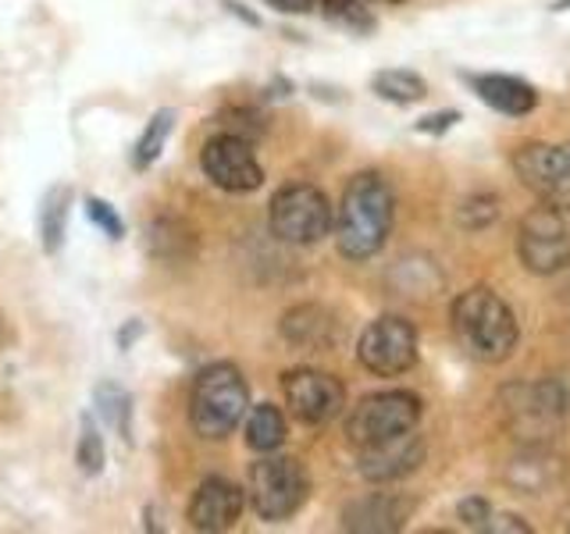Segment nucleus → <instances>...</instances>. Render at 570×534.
Returning <instances> with one entry per match:
<instances>
[{"mask_svg":"<svg viewBox=\"0 0 570 534\" xmlns=\"http://www.w3.org/2000/svg\"><path fill=\"white\" fill-rule=\"evenodd\" d=\"M392 218H396V196L379 171L353 175L343 200L335 210V246L346 260H371L385 246Z\"/></svg>","mask_w":570,"mask_h":534,"instance_id":"nucleus-1","label":"nucleus"},{"mask_svg":"<svg viewBox=\"0 0 570 534\" xmlns=\"http://www.w3.org/2000/svg\"><path fill=\"white\" fill-rule=\"evenodd\" d=\"M450 325L460 349L474 356L478 364H503L521 343V325H517L510 303L489 285H474L453 299Z\"/></svg>","mask_w":570,"mask_h":534,"instance_id":"nucleus-2","label":"nucleus"},{"mask_svg":"<svg viewBox=\"0 0 570 534\" xmlns=\"http://www.w3.org/2000/svg\"><path fill=\"white\" fill-rule=\"evenodd\" d=\"M249 385L236 364H210L193 378L189 392V424L207 442L228 438L246 417Z\"/></svg>","mask_w":570,"mask_h":534,"instance_id":"nucleus-3","label":"nucleus"},{"mask_svg":"<svg viewBox=\"0 0 570 534\" xmlns=\"http://www.w3.org/2000/svg\"><path fill=\"white\" fill-rule=\"evenodd\" d=\"M567 392L560 382H517L499 392V414L507 432L521 442H552L567 417Z\"/></svg>","mask_w":570,"mask_h":534,"instance_id":"nucleus-4","label":"nucleus"},{"mask_svg":"<svg viewBox=\"0 0 570 534\" xmlns=\"http://www.w3.org/2000/svg\"><path fill=\"white\" fill-rule=\"evenodd\" d=\"M311 481L296 456L264 453L246 474V503L267 524H282L307 503Z\"/></svg>","mask_w":570,"mask_h":534,"instance_id":"nucleus-5","label":"nucleus"},{"mask_svg":"<svg viewBox=\"0 0 570 534\" xmlns=\"http://www.w3.org/2000/svg\"><path fill=\"white\" fill-rule=\"evenodd\" d=\"M517 254L531 275H560L570 264V204L542 196L517 228Z\"/></svg>","mask_w":570,"mask_h":534,"instance_id":"nucleus-6","label":"nucleus"},{"mask_svg":"<svg viewBox=\"0 0 570 534\" xmlns=\"http://www.w3.org/2000/svg\"><path fill=\"white\" fill-rule=\"evenodd\" d=\"M332 204L328 196L317 186L307 182H293L282 186L267 210V225H272V236L289 243V246H314L332 231Z\"/></svg>","mask_w":570,"mask_h":534,"instance_id":"nucleus-7","label":"nucleus"},{"mask_svg":"<svg viewBox=\"0 0 570 534\" xmlns=\"http://www.w3.org/2000/svg\"><path fill=\"white\" fill-rule=\"evenodd\" d=\"M417 424H421V399L414 392H403V388L374 392V396H364L350 409L346 438L356 445V449H367V445H379V442L414 432Z\"/></svg>","mask_w":570,"mask_h":534,"instance_id":"nucleus-8","label":"nucleus"},{"mask_svg":"<svg viewBox=\"0 0 570 534\" xmlns=\"http://www.w3.org/2000/svg\"><path fill=\"white\" fill-rule=\"evenodd\" d=\"M356 360L379 378H400L417 364V328L396 314L371 320L356 343Z\"/></svg>","mask_w":570,"mask_h":534,"instance_id":"nucleus-9","label":"nucleus"},{"mask_svg":"<svg viewBox=\"0 0 570 534\" xmlns=\"http://www.w3.org/2000/svg\"><path fill=\"white\" fill-rule=\"evenodd\" d=\"M282 396L299 424H328L332 417L343 414V406H346L343 382H338L335 374L314 370V367H299L285 374Z\"/></svg>","mask_w":570,"mask_h":534,"instance_id":"nucleus-10","label":"nucleus"},{"mask_svg":"<svg viewBox=\"0 0 570 534\" xmlns=\"http://www.w3.org/2000/svg\"><path fill=\"white\" fill-rule=\"evenodd\" d=\"M200 168L214 186L225 192H254L264 182L261 160L249 147V139L236 132H222L207 139V147L200 154Z\"/></svg>","mask_w":570,"mask_h":534,"instance_id":"nucleus-11","label":"nucleus"},{"mask_svg":"<svg viewBox=\"0 0 570 534\" xmlns=\"http://www.w3.org/2000/svg\"><path fill=\"white\" fill-rule=\"evenodd\" d=\"M513 171L539 196L570 192V142H528L513 154Z\"/></svg>","mask_w":570,"mask_h":534,"instance_id":"nucleus-12","label":"nucleus"},{"mask_svg":"<svg viewBox=\"0 0 570 534\" xmlns=\"http://www.w3.org/2000/svg\"><path fill=\"white\" fill-rule=\"evenodd\" d=\"M503 481L521 495H552L567 481V467H563V459L549 449V442H531L510 456Z\"/></svg>","mask_w":570,"mask_h":534,"instance_id":"nucleus-13","label":"nucleus"},{"mask_svg":"<svg viewBox=\"0 0 570 534\" xmlns=\"http://www.w3.org/2000/svg\"><path fill=\"white\" fill-rule=\"evenodd\" d=\"M421 459H424V438L414 427V432H406V435H396L389 442L361 449L356 471H361V477L371 481V485H389V481H400L406 474H414L421 467Z\"/></svg>","mask_w":570,"mask_h":534,"instance_id":"nucleus-14","label":"nucleus"},{"mask_svg":"<svg viewBox=\"0 0 570 534\" xmlns=\"http://www.w3.org/2000/svg\"><path fill=\"white\" fill-rule=\"evenodd\" d=\"M246 492L239 485H232L228 477H207L200 481V488L189 498V527L196 531H228L243 516Z\"/></svg>","mask_w":570,"mask_h":534,"instance_id":"nucleus-15","label":"nucleus"},{"mask_svg":"<svg viewBox=\"0 0 570 534\" xmlns=\"http://www.w3.org/2000/svg\"><path fill=\"white\" fill-rule=\"evenodd\" d=\"M410 516H414V498L396 492H374L364 498H353L343 510V527L356 534H392L403 531Z\"/></svg>","mask_w":570,"mask_h":534,"instance_id":"nucleus-16","label":"nucleus"},{"mask_svg":"<svg viewBox=\"0 0 570 534\" xmlns=\"http://www.w3.org/2000/svg\"><path fill=\"white\" fill-rule=\"evenodd\" d=\"M282 335L299 349H328L338 343V320L325 307L307 303V307H293L282 317Z\"/></svg>","mask_w":570,"mask_h":534,"instance_id":"nucleus-17","label":"nucleus"},{"mask_svg":"<svg viewBox=\"0 0 570 534\" xmlns=\"http://www.w3.org/2000/svg\"><path fill=\"white\" fill-rule=\"evenodd\" d=\"M474 93L485 100L489 107H495L499 115H531L539 107V93L534 86H528L524 79H513V76H471Z\"/></svg>","mask_w":570,"mask_h":534,"instance_id":"nucleus-18","label":"nucleus"},{"mask_svg":"<svg viewBox=\"0 0 570 534\" xmlns=\"http://www.w3.org/2000/svg\"><path fill=\"white\" fill-rule=\"evenodd\" d=\"M147 246L157 260L183 264L196 254V236H193V228L178 218H154L147 228Z\"/></svg>","mask_w":570,"mask_h":534,"instance_id":"nucleus-19","label":"nucleus"},{"mask_svg":"<svg viewBox=\"0 0 570 534\" xmlns=\"http://www.w3.org/2000/svg\"><path fill=\"white\" fill-rule=\"evenodd\" d=\"M71 204H76V192H71L65 182L47 189L43 204H40V243H43V254H58V249L65 246Z\"/></svg>","mask_w":570,"mask_h":534,"instance_id":"nucleus-20","label":"nucleus"},{"mask_svg":"<svg viewBox=\"0 0 570 534\" xmlns=\"http://www.w3.org/2000/svg\"><path fill=\"white\" fill-rule=\"evenodd\" d=\"M289 435V427H285V414L272 403H261L249 409L246 417V445L254 453H275L278 445Z\"/></svg>","mask_w":570,"mask_h":534,"instance_id":"nucleus-21","label":"nucleus"},{"mask_svg":"<svg viewBox=\"0 0 570 534\" xmlns=\"http://www.w3.org/2000/svg\"><path fill=\"white\" fill-rule=\"evenodd\" d=\"M371 89H374V93H379L382 100L400 103V107L417 103V100H424V93H428L424 79L417 76V71H410V68H385V71H379V76L371 79Z\"/></svg>","mask_w":570,"mask_h":534,"instance_id":"nucleus-22","label":"nucleus"},{"mask_svg":"<svg viewBox=\"0 0 570 534\" xmlns=\"http://www.w3.org/2000/svg\"><path fill=\"white\" fill-rule=\"evenodd\" d=\"M94 396H97L100 417L115 427L121 442H132V396L129 392H125L118 382H100L94 388Z\"/></svg>","mask_w":570,"mask_h":534,"instance_id":"nucleus-23","label":"nucleus"},{"mask_svg":"<svg viewBox=\"0 0 570 534\" xmlns=\"http://www.w3.org/2000/svg\"><path fill=\"white\" fill-rule=\"evenodd\" d=\"M175 129V111L171 107H165V111H157L150 121H147V129H142L139 142L132 147V168L139 171H147L154 160L160 157V150H165V142Z\"/></svg>","mask_w":570,"mask_h":534,"instance_id":"nucleus-24","label":"nucleus"},{"mask_svg":"<svg viewBox=\"0 0 570 534\" xmlns=\"http://www.w3.org/2000/svg\"><path fill=\"white\" fill-rule=\"evenodd\" d=\"M321 11L332 26H343L350 32H371L374 29V14L361 4V0H321Z\"/></svg>","mask_w":570,"mask_h":534,"instance_id":"nucleus-25","label":"nucleus"},{"mask_svg":"<svg viewBox=\"0 0 570 534\" xmlns=\"http://www.w3.org/2000/svg\"><path fill=\"white\" fill-rule=\"evenodd\" d=\"M499 218V200L492 192H478V196H468L460 207H456V225L468 228V231H481L495 225Z\"/></svg>","mask_w":570,"mask_h":534,"instance_id":"nucleus-26","label":"nucleus"},{"mask_svg":"<svg viewBox=\"0 0 570 534\" xmlns=\"http://www.w3.org/2000/svg\"><path fill=\"white\" fill-rule=\"evenodd\" d=\"M76 463L86 471V474H100L104 463H107V453H104V438L94 427V421H82V435H79V445H76Z\"/></svg>","mask_w":570,"mask_h":534,"instance_id":"nucleus-27","label":"nucleus"},{"mask_svg":"<svg viewBox=\"0 0 570 534\" xmlns=\"http://www.w3.org/2000/svg\"><path fill=\"white\" fill-rule=\"evenodd\" d=\"M86 214H89V221H94L97 228H104V236H111V239H121L125 236V221L118 218V210L107 204V200H97V196H89V200H86Z\"/></svg>","mask_w":570,"mask_h":534,"instance_id":"nucleus-28","label":"nucleus"},{"mask_svg":"<svg viewBox=\"0 0 570 534\" xmlns=\"http://www.w3.org/2000/svg\"><path fill=\"white\" fill-rule=\"evenodd\" d=\"M456 516L463 521V527H471V531H485L489 516H492V506L485 503V495H468V498H463V503L456 506Z\"/></svg>","mask_w":570,"mask_h":534,"instance_id":"nucleus-29","label":"nucleus"},{"mask_svg":"<svg viewBox=\"0 0 570 534\" xmlns=\"http://www.w3.org/2000/svg\"><path fill=\"white\" fill-rule=\"evenodd\" d=\"M456 121H460V111H435V115H424L414 129L424 136H442V132H450Z\"/></svg>","mask_w":570,"mask_h":534,"instance_id":"nucleus-30","label":"nucleus"},{"mask_svg":"<svg viewBox=\"0 0 570 534\" xmlns=\"http://www.w3.org/2000/svg\"><path fill=\"white\" fill-rule=\"evenodd\" d=\"M489 534H531V527L521 521V516H513V513H492L489 516V524H485Z\"/></svg>","mask_w":570,"mask_h":534,"instance_id":"nucleus-31","label":"nucleus"},{"mask_svg":"<svg viewBox=\"0 0 570 534\" xmlns=\"http://www.w3.org/2000/svg\"><path fill=\"white\" fill-rule=\"evenodd\" d=\"M264 4H272L282 14H307V11H314V0H264Z\"/></svg>","mask_w":570,"mask_h":534,"instance_id":"nucleus-32","label":"nucleus"},{"mask_svg":"<svg viewBox=\"0 0 570 534\" xmlns=\"http://www.w3.org/2000/svg\"><path fill=\"white\" fill-rule=\"evenodd\" d=\"M225 8H228L232 14H236V18H243L246 26H261V18H257L254 11H246L243 4H236V0H225Z\"/></svg>","mask_w":570,"mask_h":534,"instance_id":"nucleus-33","label":"nucleus"},{"mask_svg":"<svg viewBox=\"0 0 570 534\" xmlns=\"http://www.w3.org/2000/svg\"><path fill=\"white\" fill-rule=\"evenodd\" d=\"M139 332H142L139 320H132V325H125L121 335H118V346H121V349H129V338H139Z\"/></svg>","mask_w":570,"mask_h":534,"instance_id":"nucleus-34","label":"nucleus"},{"mask_svg":"<svg viewBox=\"0 0 570 534\" xmlns=\"http://www.w3.org/2000/svg\"><path fill=\"white\" fill-rule=\"evenodd\" d=\"M570 8V0H560V4H557V11H567Z\"/></svg>","mask_w":570,"mask_h":534,"instance_id":"nucleus-35","label":"nucleus"}]
</instances>
